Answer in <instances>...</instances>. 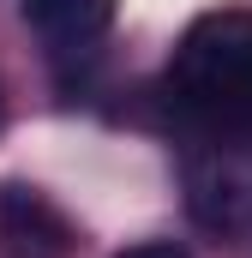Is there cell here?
<instances>
[{"label":"cell","instance_id":"cell-1","mask_svg":"<svg viewBox=\"0 0 252 258\" xmlns=\"http://www.w3.org/2000/svg\"><path fill=\"white\" fill-rule=\"evenodd\" d=\"M168 102L186 126L222 144L252 138V12L216 6L192 18L174 60H168Z\"/></svg>","mask_w":252,"mask_h":258},{"label":"cell","instance_id":"cell-2","mask_svg":"<svg viewBox=\"0 0 252 258\" xmlns=\"http://www.w3.org/2000/svg\"><path fill=\"white\" fill-rule=\"evenodd\" d=\"M72 222L48 204L36 186H0V252L6 258H66L72 252Z\"/></svg>","mask_w":252,"mask_h":258},{"label":"cell","instance_id":"cell-3","mask_svg":"<svg viewBox=\"0 0 252 258\" xmlns=\"http://www.w3.org/2000/svg\"><path fill=\"white\" fill-rule=\"evenodd\" d=\"M24 24L48 42V48H90L108 24H114V0H18Z\"/></svg>","mask_w":252,"mask_h":258},{"label":"cell","instance_id":"cell-4","mask_svg":"<svg viewBox=\"0 0 252 258\" xmlns=\"http://www.w3.org/2000/svg\"><path fill=\"white\" fill-rule=\"evenodd\" d=\"M120 258H186V246H174V240H144V246H126Z\"/></svg>","mask_w":252,"mask_h":258}]
</instances>
